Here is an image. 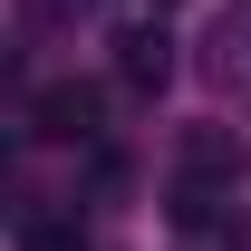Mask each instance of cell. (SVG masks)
Listing matches in <instances>:
<instances>
[{
    "label": "cell",
    "mask_w": 251,
    "mask_h": 251,
    "mask_svg": "<svg viewBox=\"0 0 251 251\" xmlns=\"http://www.w3.org/2000/svg\"><path fill=\"white\" fill-rule=\"evenodd\" d=\"M232 174H242V145H232V135H193V145H184V174H174V222L203 232V222L232 203Z\"/></svg>",
    "instance_id": "1"
},
{
    "label": "cell",
    "mask_w": 251,
    "mask_h": 251,
    "mask_svg": "<svg viewBox=\"0 0 251 251\" xmlns=\"http://www.w3.org/2000/svg\"><path fill=\"white\" fill-rule=\"evenodd\" d=\"M116 77H126L135 97H155L164 77H174V39H164L155 20H145V29H126V39H116Z\"/></svg>",
    "instance_id": "2"
},
{
    "label": "cell",
    "mask_w": 251,
    "mask_h": 251,
    "mask_svg": "<svg viewBox=\"0 0 251 251\" xmlns=\"http://www.w3.org/2000/svg\"><path fill=\"white\" fill-rule=\"evenodd\" d=\"M213 77L251 106V0H242V10H222V29H213Z\"/></svg>",
    "instance_id": "3"
},
{
    "label": "cell",
    "mask_w": 251,
    "mask_h": 251,
    "mask_svg": "<svg viewBox=\"0 0 251 251\" xmlns=\"http://www.w3.org/2000/svg\"><path fill=\"white\" fill-rule=\"evenodd\" d=\"M39 135H97V97L77 87V77H58V87H39Z\"/></svg>",
    "instance_id": "4"
},
{
    "label": "cell",
    "mask_w": 251,
    "mask_h": 251,
    "mask_svg": "<svg viewBox=\"0 0 251 251\" xmlns=\"http://www.w3.org/2000/svg\"><path fill=\"white\" fill-rule=\"evenodd\" d=\"M20 251H77V222L68 213H20Z\"/></svg>",
    "instance_id": "5"
},
{
    "label": "cell",
    "mask_w": 251,
    "mask_h": 251,
    "mask_svg": "<svg viewBox=\"0 0 251 251\" xmlns=\"http://www.w3.org/2000/svg\"><path fill=\"white\" fill-rule=\"evenodd\" d=\"M232 251H251V232H242V242H232Z\"/></svg>",
    "instance_id": "6"
},
{
    "label": "cell",
    "mask_w": 251,
    "mask_h": 251,
    "mask_svg": "<svg viewBox=\"0 0 251 251\" xmlns=\"http://www.w3.org/2000/svg\"><path fill=\"white\" fill-rule=\"evenodd\" d=\"M155 10H174V0H155Z\"/></svg>",
    "instance_id": "7"
}]
</instances>
